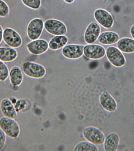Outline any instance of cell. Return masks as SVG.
<instances>
[{
  "label": "cell",
  "mask_w": 134,
  "mask_h": 151,
  "mask_svg": "<svg viewBox=\"0 0 134 151\" xmlns=\"http://www.w3.org/2000/svg\"><path fill=\"white\" fill-rule=\"evenodd\" d=\"M9 13L10 9L7 3L3 0H0V17L6 18Z\"/></svg>",
  "instance_id": "obj_25"
},
{
  "label": "cell",
  "mask_w": 134,
  "mask_h": 151,
  "mask_svg": "<svg viewBox=\"0 0 134 151\" xmlns=\"http://www.w3.org/2000/svg\"><path fill=\"white\" fill-rule=\"evenodd\" d=\"M3 40L9 47L19 48L22 45V38L19 33L14 29L6 27L3 31Z\"/></svg>",
  "instance_id": "obj_5"
},
{
  "label": "cell",
  "mask_w": 134,
  "mask_h": 151,
  "mask_svg": "<svg viewBox=\"0 0 134 151\" xmlns=\"http://www.w3.org/2000/svg\"><path fill=\"white\" fill-rule=\"evenodd\" d=\"M21 1L25 6L34 10L39 9L41 5V0H21Z\"/></svg>",
  "instance_id": "obj_24"
},
{
  "label": "cell",
  "mask_w": 134,
  "mask_h": 151,
  "mask_svg": "<svg viewBox=\"0 0 134 151\" xmlns=\"http://www.w3.org/2000/svg\"><path fill=\"white\" fill-rule=\"evenodd\" d=\"M94 16L96 22L104 28H110L113 26V18L106 10L98 9L94 12Z\"/></svg>",
  "instance_id": "obj_9"
},
{
  "label": "cell",
  "mask_w": 134,
  "mask_h": 151,
  "mask_svg": "<svg viewBox=\"0 0 134 151\" xmlns=\"http://www.w3.org/2000/svg\"><path fill=\"white\" fill-rule=\"evenodd\" d=\"M31 106V102L30 100L25 99H19L15 104L17 113L27 112L30 109Z\"/></svg>",
  "instance_id": "obj_22"
},
{
  "label": "cell",
  "mask_w": 134,
  "mask_h": 151,
  "mask_svg": "<svg viewBox=\"0 0 134 151\" xmlns=\"http://www.w3.org/2000/svg\"><path fill=\"white\" fill-rule=\"evenodd\" d=\"M99 101L103 109L108 112H115L118 108L116 100L107 91L102 92L100 96Z\"/></svg>",
  "instance_id": "obj_11"
},
{
  "label": "cell",
  "mask_w": 134,
  "mask_h": 151,
  "mask_svg": "<svg viewBox=\"0 0 134 151\" xmlns=\"http://www.w3.org/2000/svg\"><path fill=\"white\" fill-rule=\"evenodd\" d=\"M0 109L4 116L11 119H16L17 116L15 105L9 99H3L0 103Z\"/></svg>",
  "instance_id": "obj_14"
},
{
  "label": "cell",
  "mask_w": 134,
  "mask_h": 151,
  "mask_svg": "<svg viewBox=\"0 0 134 151\" xmlns=\"http://www.w3.org/2000/svg\"><path fill=\"white\" fill-rule=\"evenodd\" d=\"M83 135L86 141L96 145H103L105 138L104 133L100 129L93 126L84 128Z\"/></svg>",
  "instance_id": "obj_3"
},
{
  "label": "cell",
  "mask_w": 134,
  "mask_h": 151,
  "mask_svg": "<svg viewBox=\"0 0 134 151\" xmlns=\"http://www.w3.org/2000/svg\"><path fill=\"white\" fill-rule=\"evenodd\" d=\"M130 35H131L132 37H133V39L134 40V25L131 26V27H130Z\"/></svg>",
  "instance_id": "obj_28"
},
{
  "label": "cell",
  "mask_w": 134,
  "mask_h": 151,
  "mask_svg": "<svg viewBox=\"0 0 134 151\" xmlns=\"http://www.w3.org/2000/svg\"><path fill=\"white\" fill-rule=\"evenodd\" d=\"M10 82L13 86L17 87L22 83L24 75L21 69L19 66H14L9 71Z\"/></svg>",
  "instance_id": "obj_17"
},
{
  "label": "cell",
  "mask_w": 134,
  "mask_h": 151,
  "mask_svg": "<svg viewBox=\"0 0 134 151\" xmlns=\"http://www.w3.org/2000/svg\"><path fill=\"white\" fill-rule=\"evenodd\" d=\"M120 142L119 135L115 132L110 133L105 137L103 146L104 151H117Z\"/></svg>",
  "instance_id": "obj_15"
},
{
  "label": "cell",
  "mask_w": 134,
  "mask_h": 151,
  "mask_svg": "<svg viewBox=\"0 0 134 151\" xmlns=\"http://www.w3.org/2000/svg\"><path fill=\"white\" fill-rule=\"evenodd\" d=\"M106 55L109 62L116 68H122L126 64L125 56L117 47L114 46L108 47L106 50Z\"/></svg>",
  "instance_id": "obj_4"
},
{
  "label": "cell",
  "mask_w": 134,
  "mask_h": 151,
  "mask_svg": "<svg viewBox=\"0 0 134 151\" xmlns=\"http://www.w3.org/2000/svg\"><path fill=\"white\" fill-rule=\"evenodd\" d=\"M83 55L91 60H99L106 55V50L102 45L89 44L84 46Z\"/></svg>",
  "instance_id": "obj_8"
},
{
  "label": "cell",
  "mask_w": 134,
  "mask_h": 151,
  "mask_svg": "<svg viewBox=\"0 0 134 151\" xmlns=\"http://www.w3.org/2000/svg\"><path fill=\"white\" fill-rule=\"evenodd\" d=\"M66 3L68 4H72L75 1V0H63Z\"/></svg>",
  "instance_id": "obj_30"
},
{
  "label": "cell",
  "mask_w": 134,
  "mask_h": 151,
  "mask_svg": "<svg viewBox=\"0 0 134 151\" xmlns=\"http://www.w3.org/2000/svg\"><path fill=\"white\" fill-rule=\"evenodd\" d=\"M6 140V135L0 128V151L5 147Z\"/></svg>",
  "instance_id": "obj_26"
},
{
  "label": "cell",
  "mask_w": 134,
  "mask_h": 151,
  "mask_svg": "<svg viewBox=\"0 0 134 151\" xmlns=\"http://www.w3.org/2000/svg\"><path fill=\"white\" fill-rule=\"evenodd\" d=\"M119 39L118 34L112 31L103 32L100 34L98 39L100 43L105 45H114L117 43Z\"/></svg>",
  "instance_id": "obj_18"
},
{
  "label": "cell",
  "mask_w": 134,
  "mask_h": 151,
  "mask_svg": "<svg viewBox=\"0 0 134 151\" xmlns=\"http://www.w3.org/2000/svg\"><path fill=\"white\" fill-rule=\"evenodd\" d=\"M0 128L11 138H17L20 133L19 124L15 119L3 116L0 119Z\"/></svg>",
  "instance_id": "obj_1"
},
{
  "label": "cell",
  "mask_w": 134,
  "mask_h": 151,
  "mask_svg": "<svg viewBox=\"0 0 134 151\" xmlns=\"http://www.w3.org/2000/svg\"><path fill=\"white\" fill-rule=\"evenodd\" d=\"M9 99L14 105H15V104L16 103V102H17V100H18L16 98L14 97H11Z\"/></svg>",
  "instance_id": "obj_29"
},
{
  "label": "cell",
  "mask_w": 134,
  "mask_h": 151,
  "mask_svg": "<svg viewBox=\"0 0 134 151\" xmlns=\"http://www.w3.org/2000/svg\"><path fill=\"white\" fill-rule=\"evenodd\" d=\"M18 57V52L15 48L11 47H0V60L5 63L15 60Z\"/></svg>",
  "instance_id": "obj_16"
},
{
  "label": "cell",
  "mask_w": 134,
  "mask_h": 151,
  "mask_svg": "<svg viewBox=\"0 0 134 151\" xmlns=\"http://www.w3.org/2000/svg\"><path fill=\"white\" fill-rule=\"evenodd\" d=\"M9 71L4 62L0 60V81H5L9 77Z\"/></svg>",
  "instance_id": "obj_23"
},
{
  "label": "cell",
  "mask_w": 134,
  "mask_h": 151,
  "mask_svg": "<svg viewBox=\"0 0 134 151\" xmlns=\"http://www.w3.org/2000/svg\"><path fill=\"white\" fill-rule=\"evenodd\" d=\"M101 33V27L98 23L93 22L88 26L84 35V39L88 44H92L98 39Z\"/></svg>",
  "instance_id": "obj_13"
},
{
  "label": "cell",
  "mask_w": 134,
  "mask_h": 151,
  "mask_svg": "<svg viewBox=\"0 0 134 151\" xmlns=\"http://www.w3.org/2000/svg\"><path fill=\"white\" fill-rule=\"evenodd\" d=\"M3 27L0 25V44L1 43L3 40Z\"/></svg>",
  "instance_id": "obj_27"
},
{
  "label": "cell",
  "mask_w": 134,
  "mask_h": 151,
  "mask_svg": "<svg viewBox=\"0 0 134 151\" xmlns=\"http://www.w3.org/2000/svg\"><path fill=\"white\" fill-rule=\"evenodd\" d=\"M27 48L30 53L38 55L44 53L48 50L49 43L45 40L38 39L27 44Z\"/></svg>",
  "instance_id": "obj_12"
},
{
  "label": "cell",
  "mask_w": 134,
  "mask_h": 151,
  "mask_svg": "<svg viewBox=\"0 0 134 151\" xmlns=\"http://www.w3.org/2000/svg\"><path fill=\"white\" fill-rule=\"evenodd\" d=\"M84 47L83 45L76 44L67 45L63 48L61 52L66 58L76 60L83 56Z\"/></svg>",
  "instance_id": "obj_10"
},
{
  "label": "cell",
  "mask_w": 134,
  "mask_h": 151,
  "mask_svg": "<svg viewBox=\"0 0 134 151\" xmlns=\"http://www.w3.org/2000/svg\"><path fill=\"white\" fill-rule=\"evenodd\" d=\"M22 70L27 76L34 79H41L44 77L46 74V70L43 66L31 61L23 63Z\"/></svg>",
  "instance_id": "obj_2"
},
{
  "label": "cell",
  "mask_w": 134,
  "mask_h": 151,
  "mask_svg": "<svg viewBox=\"0 0 134 151\" xmlns=\"http://www.w3.org/2000/svg\"><path fill=\"white\" fill-rule=\"evenodd\" d=\"M68 40V37L64 35L55 36L49 41V48L51 50H58L66 46Z\"/></svg>",
  "instance_id": "obj_20"
},
{
  "label": "cell",
  "mask_w": 134,
  "mask_h": 151,
  "mask_svg": "<svg viewBox=\"0 0 134 151\" xmlns=\"http://www.w3.org/2000/svg\"><path fill=\"white\" fill-rule=\"evenodd\" d=\"M76 151H98V148L96 145L88 141L79 142L74 147Z\"/></svg>",
  "instance_id": "obj_21"
},
{
  "label": "cell",
  "mask_w": 134,
  "mask_h": 151,
  "mask_svg": "<svg viewBox=\"0 0 134 151\" xmlns=\"http://www.w3.org/2000/svg\"><path fill=\"white\" fill-rule=\"evenodd\" d=\"M117 47L124 53H133L134 52V40L130 37H123L117 42Z\"/></svg>",
  "instance_id": "obj_19"
},
{
  "label": "cell",
  "mask_w": 134,
  "mask_h": 151,
  "mask_svg": "<svg viewBox=\"0 0 134 151\" xmlns=\"http://www.w3.org/2000/svg\"><path fill=\"white\" fill-rule=\"evenodd\" d=\"M44 27V23L41 19L36 18L29 23L27 29V36L31 40L38 39L41 36Z\"/></svg>",
  "instance_id": "obj_6"
},
{
  "label": "cell",
  "mask_w": 134,
  "mask_h": 151,
  "mask_svg": "<svg viewBox=\"0 0 134 151\" xmlns=\"http://www.w3.org/2000/svg\"><path fill=\"white\" fill-rule=\"evenodd\" d=\"M44 27L49 34L54 36L64 35L67 32L65 24L61 21L56 19H49L45 22Z\"/></svg>",
  "instance_id": "obj_7"
}]
</instances>
